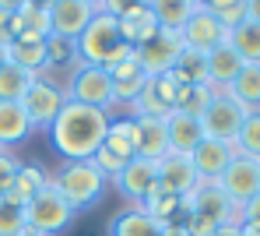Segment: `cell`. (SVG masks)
I'll list each match as a JSON object with an SVG mask.
<instances>
[{"instance_id": "38", "label": "cell", "mask_w": 260, "mask_h": 236, "mask_svg": "<svg viewBox=\"0 0 260 236\" xmlns=\"http://www.w3.org/2000/svg\"><path fill=\"white\" fill-rule=\"evenodd\" d=\"M18 166H21V159H18L14 152L0 148V197H4V194H7V187L14 184V176H18Z\"/></svg>"}, {"instance_id": "34", "label": "cell", "mask_w": 260, "mask_h": 236, "mask_svg": "<svg viewBox=\"0 0 260 236\" xmlns=\"http://www.w3.org/2000/svg\"><path fill=\"white\" fill-rule=\"evenodd\" d=\"M236 152L260 162V109L246 113V120H243V127L236 134Z\"/></svg>"}, {"instance_id": "48", "label": "cell", "mask_w": 260, "mask_h": 236, "mask_svg": "<svg viewBox=\"0 0 260 236\" xmlns=\"http://www.w3.org/2000/svg\"><path fill=\"white\" fill-rule=\"evenodd\" d=\"M28 4H32V7H43V11H46V7H49L53 0H28Z\"/></svg>"}, {"instance_id": "45", "label": "cell", "mask_w": 260, "mask_h": 236, "mask_svg": "<svg viewBox=\"0 0 260 236\" xmlns=\"http://www.w3.org/2000/svg\"><path fill=\"white\" fill-rule=\"evenodd\" d=\"M21 4H25V0H0V11H4V14H18Z\"/></svg>"}, {"instance_id": "52", "label": "cell", "mask_w": 260, "mask_h": 236, "mask_svg": "<svg viewBox=\"0 0 260 236\" xmlns=\"http://www.w3.org/2000/svg\"><path fill=\"white\" fill-rule=\"evenodd\" d=\"M193 4H197V7H201V4H204V0H193Z\"/></svg>"}, {"instance_id": "42", "label": "cell", "mask_w": 260, "mask_h": 236, "mask_svg": "<svg viewBox=\"0 0 260 236\" xmlns=\"http://www.w3.org/2000/svg\"><path fill=\"white\" fill-rule=\"evenodd\" d=\"M11 39H14V14L0 11V46H7Z\"/></svg>"}, {"instance_id": "5", "label": "cell", "mask_w": 260, "mask_h": 236, "mask_svg": "<svg viewBox=\"0 0 260 236\" xmlns=\"http://www.w3.org/2000/svg\"><path fill=\"white\" fill-rule=\"evenodd\" d=\"M63 92H67L71 102H81V106L102 109V113H109V109L116 106L109 71H106V67H95V64H81V60H78V64L71 67L67 81H63Z\"/></svg>"}, {"instance_id": "30", "label": "cell", "mask_w": 260, "mask_h": 236, "mask_svg": "<svg viewBox=\"0 0 260 236\" xmlns=\"http://www.w3.org/2000/svg\"><path fill=\"white\" fill-rule=\"evenodd\" d=\"M169 78H173L176 85H208V78H204V53L183 46L179 60L173 64V71H169Z\"/></svg>"}, {"instance_id": "47", "label": "cell", "mask_w": 260, "mask_h": 236, "mask_svg": "<svg viewBox=\"0 0 260 236\" xmlns=\"http://www.w3.org/2000/svg\"><path fill=\"white\" fill-rule=\"evenodd\" d=\"M211 236H239V226H221V229H215Z\"/></svg>"}, {"instance_id": "11", "label": "cell", "mask_w": 260, "mask_h": 236, "mask_svg": "<svg viewBox=\"0 0 260 236\" xmlns=\"http://www.w3.org/2000/svg\"><path fill=\"white\" fill-rule=\"evenodd\" d=\"M113 187L120 190V197H123V201H130V208H137L151 190L158 187V166H155L151 159L134 155L127 166H123V173L113 180Z\"/></svg>"}, {"instance_id": "29", "label": "cell", "mask_w": 260, "mask_h": 236, "mask_svg": "<svg viewBox=\"0 0 260 236\" xmlns=\"http://www.w3.org/2000/svg\"><path fill=\"white\" fill-rule=\"evenodd\" d=\"M229 46L243 56V64H260V25L257 21H243L229 32Z\"/></svg>"}, {"instance_id": "2", "label": "cell", "mask_w": 260, "mask_h": 236, "mask_svg": "<svg viewBox=\"0 0 260 236\" xmlns=\"http://www.w3.org/2000/svg\"><path fill=\"white\" fill-rule=\"evenodd\" d=\"M183 226L190 229V236H211L221 226H239V208L218 184H197L183 197Z\"/></svg>"}, {"instance_id": "28", "label": "cell", "mask_w": 260, "mask_h": 236, "mask_svg": "<svg viewBox=\"0 0 260 236\" xmlns=\"http://www.w3.org/2000/svg\"><path fill=\"white\" fill-rule=\"evenodd\" d=\"M28 36V39H49V14L43 7H32L28 0L21 4V11L14 14V39Z\"/></svg>"}, {"instance_id": "22", "label": "cell", "mask_w": 260, "mask_h": 236, "mask_svg": "<svg viewBox=\"0 0 260 236\" xmlns=\"http://www.w3.org/2000/svg\"><path fill=\"white\" fill-rule=\"evenodd\" d=\"M162 229H166V226H162L158 219H151L148 212L127 208V212H120V215L109 219L106 236H162Z\"/></svg>"}, {"instance_id": "27", "label": "cell", "mask_w": 260, "mask_h": 236, "mask_svg": "<svg viewBox=\"0 0 260 236\" xmlns=\"http://www.w3.org/2000/svg\"><path fill=\"white\" fill-rule=\"evenodd\" d=\"M225 92L232 95L239 106H246L250 113H253V109H260V64H243L239 78H236Z\"/></svg>"}, {"instance_id": "23", "label": "cell", "mask_w": 260, "mask_h": 236, "mask_svg": "<svg viewBox=\"0 0 260 236\" xmlns=\"http://www.w3.org/2000/svg\"><path fill=\"white\" fill-rule=\"evenodd\" d=\"M7 64L28 71V74H46V39H28L18 36L7 43Z\"/></svg>"}, {"instance_id": "26", "label": "cell", "mask_w": 260, "mask_h": 236, "mask_svg": "<svg viewBox=\"0 0 260 236\" xmlns=\"http://www.w3.org/2000/svg\"><path fill=\"white\" fill-rule=\"evenodd\" d=\"M120 21V36H123V43L127 46H141V43H148L155 32H158V21H155V14L148 11V7H141V11H130L123 18H116Z\"/></svg>"}, {"instance_id": "10", "label": "cell", "mask_w": 260, "mask_h": 236, "mask_svg": "<svg viewBox=\"0 0 260 236\" xmlns=\"http://www.w3.org/2000/svg\"><path fill=\"white\" fill-rule=\"evenodd\" d=\"M179 53H183V39H179L176 32H162V28H158L148 43H141V46L134 49V56H137L141 71H144L148 78L169 74V71H173V64L179 60Z\"/></svg>"}, {"instance_id": "6", "label": "cell", "mask_w": 260, "mask_h": 236, "mask_svg": "<svg viewBox=\"0 0 260 236\" xmlns=\"http://www.w3.org/2000/svg\"><path fill=\"white\" fill-rule=\"evenodd\" d=\"M74 208L60 197V190L53 187V184H46L28 204H25V219H28V226L36 229V233H46V236H60L71 222H74Z\"/></svg>"}, {"instance_id": "8", "label": "cell", "mask_w": 260, "mask_h": 236, "mask_svg": "<svg viewBox=\"0 0 260 236\" xmlns=\"http://www.w3.org/2000/svg\"><path fill=\"white\" fill-rule=\"evenodd\" d=\"M63 102H67L63 85L53 81L49 74H39V78L32 81V88L21 95V109H25V116L32 120L36 131H49V124L56 120V113H60Z\"/></svg>"}, {"instance_id": "21", "label": "cell", "mask_w": 260, "mask_h": 236, "mask_svg": "<svg viewBox=\"0 0 260 236\" xmlns=\"http://www.w3.org/2000/svg\"><path fill=\"white\" fill-rule=\"evenodd\" d=\"M32 120L25 116L21 102H0V148H18L32 138Z\"/></svg>"}, {"instance_id": "44", "label": "cell", "mask_w": 260, "mask_h": 236, "mask_svg": "<svg viewBox=\"0 0 260 236\" xmlns=\"http://www.w3.org/2000/svg\"><path fill=\"white\" fill-rule=\"evenodd\" d=\"M246 21L260 25V0H246Z\"/></svg>"}, {"instance_id": "18", "label": "cell", "mask_w": 260, "mask_h": 236, "mask_svg": "<svg viewBox=\"0 0 260 236\" xmlns=\"http://www.w3.org/2000/svg\"><path fill=\"white\" fill-rule=\"evenodd\" d=\"M134 152L141 159L158 162L169 152V131L166 120H134Z\"/></svg>"}, {"instance_id": "39", "label": "cell", "mask_w": 260, "mask_h": 236, "mask_svg": "<svg viewBox=\"0 0 260 236\" xmlns=\"http://www.w3.org/2000/svg\"><path fill=\"white\" fill-rule=\"evenodd\" d=\"M148 88H151V92L158 95V99H162L166 106H173L176 88H179V85H176V81L169 78V74H158V78H151V81H148Z\"/></svg>"}, {"instance_id": "15", "label": "cell", "mask_w": 260, "mask_h": 236, "mask_svg": "<svg viewBox=\"0 0 260 236\" xmlns=\"http://www.w3.org/2000/svg\"><path fill=\"white\" fill-rule=\"evenodd\" d=\"M155 166H158V187L176 194V197H186L190 190L201 184V180H197V169H193V162H190V155L166 152Z\"/></svg>"}, {"instance_id": "7", "label": "cell", "mask_w": 260, "mask_h": 236, "mask_svg": "<svg viewBox=\"0 0 260 236\" xmlns=\"http://www.w3.org/2000/svg\"><path fill=\"white\" fill-rule=\"evenodd\" d=\"M246 106H239L229 92H215L208 109L201 113V127H204V138H215V141H229L236 144V134L246 120Z\"/></svg>"}, {"instance_id": "31", "label": "cell", "mask_w": 260, "mask_h": 236, "mask_svg": "<svg viewBox=\"0 0 260 236\" xmlns=\"http://www.w3.org/2000/svg\"><path fill=\"white\" fill-rule=\"evenodd\" d=\"M211 95H215L211 85H179V88H176V99H173V109H176V113H186V116H197V120H201V113L208 109Z\"/></svg>"}, {"instance_id": "36", "label": "cell", "mask_w": 260, "mask_h": 236, "mask_svg": "<svg viewBox=\"0 0 260 236\" xmlns=\"http://www.w3.org/2000/svg\"><path fill=\"white\" fill-rule=\"evenodd\" d=\"M201 7H204V11H211V14H215L229 32H232L236 25H243V21H246V0H204Z\"/></svg>"}, {"instance_id": "17", "label": "cell", "mask_w": 260, "mask_h": 236, "mask_svg": "<svg viewBox=\"0 0 260 236\" xmlns=\"http://www.w3.org/2000/svg\"><path fill=\"white\" fill-rule=\"evenodd\" d=\"M49 184V173H46L39 162H21L18 166V176H14V184L7 187V194L0 197V201H7V204H18V208H25L39 190Z\"/></svg>"}, {"instance_id": "46", "label": "cell", "mask_w": 260, "mask_h": 236, "mask_svg": "<svg viewBox=\"0 0 260 236\" xmlns=\"http://www.w3.org/2000/svg\"><path fill=\"white\" fill-rule=\"evenodd\" d=\"M239 236H260V226H250V222H239Z\"/></svg>"}, {"instance_id": "16", "label": "cell", "mask_w": 260, "mask_h": 236, "mask_svg": "<svg viewBox=\"0 0 260 236\" xmlns=\"http://www.w3.org/2000/svg\"><path fill=\"white\" fill-rule=\"evenodd\" d=\"M239 71H243V56L229 46V43H221L211 53H204V78H208V85L215 92H225L239 78Z\"/></svg>"}, {"instance_id": "24", "label": "cell", "mask_w": 260, "mask_h": 236, "mask_svg": "<svg viewBox=\"0 0 260 236\" xmlns=\"http://www.w3.org/2000/svg\"><path fill=\"white\" fill-rule=\"evenodd\" d=\"M148 11L155 14V21H158L162 32H176V36H179L183 25L190 21V14L197 11V4H193V0H151Z\"/></svg>"}, {"instance_id": "50", "label": "cell", "mask_w": 260, "mask_h": 236, "mask_svg": "<svg viewBox=\"0 0 260 236\" xmlns=\"http://www.w3.org/2000/svg\"><path fill=\"white\" fill-rule=\"evenodd\" d=\"M85 4H91L95 11H102V4H106V0H85Z\"/></svg>"}, {"instance_id": "41", "label": "cell", "mask_w": 260, "mask_h": 236, "mask_svg": "<svg viewBox=\"0 0 260 236\" xmlns=\"http://www.w3.org/2000/svg\"><path fill=\"white\" fill-rule=\"evenodd\" d=\"M239 222H250V226H260V194L250 201V204H243L239 208Z\"/></svg>"}, {"instance_id": "3", "label": "cell", "mask_w": 260, "mask_h": 236, "mask_svg": "<svg viewBox=\"0 0 260 236\" xmlns=\"http://www.w3.org/2000/svg\"><path fill=\"white\" fill-rule=\"evenodd\" d=\"M130 56H134V46L123 43L120 21H116L113 14H106V11H99V14L88 21V28L78 36V60H81V64H95V67L113 71L116 64H123Z\"/></svg>"}, {"instance_id": "33", "label": "cell", "mask_w": 260, "mask_h": 236, "mask_svg": "<svg viewBox=\"0 0 260 236\" xmlns=\"http://www.w3.org/2000/svg\"><path fill=\"white\" fill-rule=\"evenodd\" d=\"M74 64H78V43L74 39H63V36H49L46 39V71L49 67L71 71Z\"/></svg>"}, {"instance_id": "51", "label": "cell", "mask_w": 260, "mask_h": 236, "mask_svg": "<svg viewBox=\"0 0 260 236\" xmlns=\"http://www.w3.org/2000/svg\"><path fill=\"white\" fill-rule=\"evenodd\" d=\"M7 64V46H0V67Z\"/></svg>"}, {"instance_id": "43", "label": "cell", "mask_w": 260, "mask_h": 236, "mask_svg": "<svg viewBox=\"0 0 260 236\" xmlns=\"http://www.w3.org/2000/svg\"><path fill=\"white\" fill-rule=\"evenodd\" d=\"M162 236H190V229H186L183 222H169V226L162 229Z\"/></svg>"}, {"instance_id": "35", "label": "cell", "mask_w": 260, "mask_h": 236, "mask_svg": "<svg viewBox=\"0 0 260 236\" xmlns=\"http://www.w3.org/2000/svg\"><path fill=\"white\" fill-rule=\"evenodd\" d=\"M169 113H173V106H166L151 88H144V92L130 102V116L134 120H166Z\"/></svg>"}, {"instance_id": "4", "label": "cell", "mask_w": 260, "mask_h": 236, "mask_svg": "<svg viewBox=\"0 0 260 236\" xmlns=\"http://www.w3.org/2000/svg\"><path fill=\"white\" fill-rule=\"evenodd\" d=\"M49 184L60 190V197L74 208V212H85L91 204L102 201V194L109 187V180L95 169L91 159H74V162H60V169L49 176Z\"/></svg>"}, {"instance_id": "32", "label": "cell", "mask_w": 260, "mask_h": 236, "mask_svg": "<svg viewBox=\"0 0 260 236\" xmlns=\"http://www.w3.org/2000/svg\"><path fill=\"white\" fill-rule=\"evenodd\" d=\"M36 78L39 74H28V71L14 67V64H4L0 67V102H21V95L32 88Z\"/></svg>"}, {"instance_id": "40", "label": "cell", "mask_w": 260, "mask_h": 236, "mask_svg": "<svg viewBox=\"0 0 260 236\" xmlns=\"http://www.w3.org/2000/svg\"><path fill=\"white\" fill-rule=\"evenodd\" d=\"M151 0H106L102 4V11L106 14H113V18H123V14H130V11H141V7H148Z\"/></svg>"}, {"instance_id": "14", "label": "cell", "mask_w": 260, "mask_h": 236, "mask_svg": "<svg viewBox=\"0 0 260 236\" xmlns=\"http://www.w3.org/2000/svg\"><path fill=\"white\" fill-rule=\"evenodd\" d=\"M232 159H236V144L215 141V138H204V141L190 152V162H193V169H197V180H201V184H218Z\"/></svg>"}, {"instance_id": "25", "label": "cell", "mask_w": 260, "mask_h": 236, "mask_svg": "<svg viewBox=\"0 0 260 236\" xmlns=\"http://www.w3.org/2000/svg\"><path fill=\"white\" fill-rule=\"evenodd\" d=\"M141 212H148L151 219H158L162 226H169V222H183V215H186V208H183V197H176L169 190L155 187L141 204H137Z\"/></svg>"}, {"instance_id": "13", "label": "cell", "mask_w": 260, "mask_h": 236, "mask_svg": "<svg viewBox=\"0 0 260 236\" xmlns=\"http://www.w3.org/2000/svg\"><path fill=\"white\" fill-rule=\"evenodd\" d=\"M179 39H183V46H186V49H197V53H211L215 46L229 43V28H225V25L218 21L211 11L197 7V11L190 14V21L183 25Z\"/></svg>"}, {"instance_id": "37", "label": "cell", "mask_w": 260, "mask_h": 236, "mask_svg": "<svg viewBox=\"0 0 260 236\" xmlns=\"http://www.w3.org/2000/svg\"><path fill=\"white\" fill-rule=\"evenodd\" d=\"M21 229H28L25 208H18V204H7V201H0V236H18Z\"/></svg>"}, {"instance_id": "20", "label": "cell", "mask_w": 260, "mask_h": 236, "mask_svg": "<svg viewBox=\"0 0 260 236\" xmlns=\"http://www.w3.org/2000/svg\"><path fill=\"white\" fill-rule=\"evenodd\" d=\"M166 131H169V152H179V155H190L197 144L204 141V127L197 116H186V113H169L166 116Z\"/></svg>"}, {"instance_id": "9", "label": "cell", "mask_w": 260, "mask_h": 236, "mask_svg": "<svg viewBox=\"0 0 260 236\" xmlns=\"http://www.w3.org/2000/svg\"><path fill=\"white\" fill-rule=\"evenodd\" d=\"M218 187L229 194V201H232L236 208L250 204V201L260 194V162H257V159H246V155H239V152H236V159H232V162H229V169L221 173Z\"/></svg>"}, {"instance_id": "1", "label": "cell", "mask_w": 260, "mask_h": 236, "mask_svg": "<svg viewBox=\"0 0 260 236\" xmlns=\"http://www.w3.org/2000/svg\"><path fill=\"white\" fill-rule=\"evenodd\" d=\"M106 131H109V113L67 99L60 106L56 120L49 124V141L63 162H74V159H91L106 138Z\"/></svg>"}, {"instance_id": "49", "label": "cell", "mask_w": 260, "mask_h": 236, "mask_svg": "<svg viewBox=\"0 0 260 236\" xmlns=\"http://www.w3.org/2000/svg\"><path fill=\"white\" fill-rule=\"evenodd\" d=\"M18 236H46V233H36V229L28 226V229H21V233H18Z\"/></svg>"}, {"instance_id": "12", "label": "cell", "mask_w": 260, "mask_h": 236, "mask_svg": "<svg viewBox=\"0 0 260 236\" xmlns=\"http://www.w3.org/2000/svg\"><path fill=\"white\" fill-rule=\"evenodd\" d=\"M46 14H49V36H63V39L78 43V36L88 28V21L99 11L85 0H53L46 7Z\"/></svg>"}, {"instance_id": "19", "label": "cell", "mask_w": 260, "mask_h": 236, "mask_svg": "<svg viewBox=\"0 0 260 236\" xmlns=\"http://www.w3.org/2000/svg\"><path fill=\"white\" fill-rule=\"evenodd\" d=\"M109 78H113V99L116 102H134L137 95L148 88V74L141 71V64H137V56H130V60H123V64H116L113 71H109Z\"/></svg>"}]
</instances>
